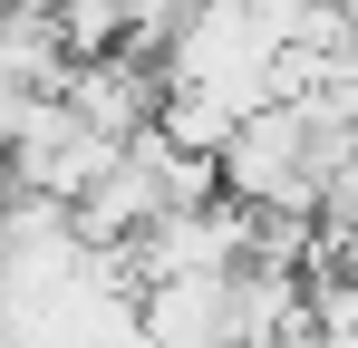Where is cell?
<instances>
[{"label":"cell","instance_id":"5","mask_svg":"<svg viewBox=\"0 0 358 348\" xmlns=\"http://www.w3.org/2000/svg\"><path fill=\"white\" fill-rule=\"evenodd\" d=\"M29 10H59V0H29Z\"/></svg>","mask_w":358,"mask_h":348},{"label":"cell","instance_id":"4","mask_svg":"<svg viewBox=\"0 0 358 348\" xmlns=\"http://www.w3.org/2000/svg\"><path fill=\"white\" fill-rule=\"evenodd\" d=\"M0 203H10V165H0Z\"/></svg>","mask_w":358,"mask_h":348},{"label":"cell","instance_id":"1","mask_svg":"<svg viewBox=\"0 0 358 348\" xmlns=\"http://www.w3.org/2000/svg\"><path fill=\"white\" fill-rule=\"evenodd\" d=\"M0 165H10V184H20V194L78 203V194H87L97 174L117 165V145H107V136H87V126H78L59 97H39V107H29V126H20V145H10Z\"/></svg>","mask_w":358,"mask_h":348},{"label":"cell","instance_id":"3","mask_svg":"<svg viewBox=\"0 0 358 348\" xmlns=\"http://www.w3.org/2000/svg\"><path fill=\"white\" fill-rule=\"evenodd\" d=\"M233 126H242V107L223 87H165V97H155V136H165L175 155H203V165H213V155L233 145Z\"/></svg>","mask_w":358,"mask_h":348},{"label":"cell","instance_id":"2","mask_svg":"<svg viewBox=\"0 0 358 348\" xmlns=\"http://www.w3.org/2000/svg\"><path fill=\"white\" fill-rule=\"evenodd\" d=\"M155 97H165V78L145 68V58H68V78H59V107L87 126V136H107V145H126V136H145L155 126Z\"/></svg>","mask_w":358,"mask_h":348}]
</instances>
